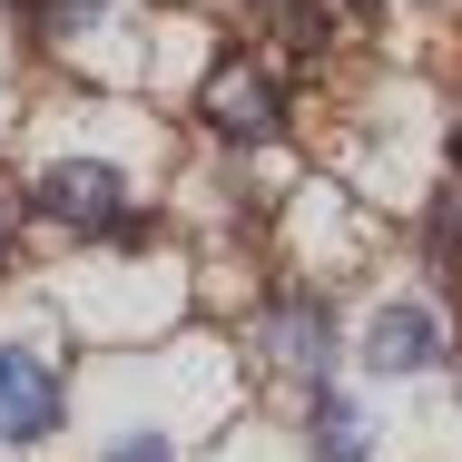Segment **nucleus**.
<instances>
[{"label":"nucleus","mask_w":462,"mask_h":462,"mask_svg":"<svg viewBox=\"0 0 462 462\" xmlns=\"http://www.w3.org/2000/svg\"><path fill=\"white\" fill-rule=\"evenodd\" d=\"M453 148H462V138H453Z\"/></svg>","instance_id":"obj_11"},{"label":"nucleus","mask_w":462,"mask_h":462,"mask_svg":"<svg viewBox=\"0 0 462 462\" xmlns=\"http://www.w3.org/2000/svg\"><path fill=\"white\" fill-rule=\"evenodd\" d=\"M10 236H20V187L0 178V256H10Z\"/></svg>","instance_id":"obj_10"},{"label":"nucleus","mask_w":462,"mask_h":462,"mask_svg":"<svg viewBox=\"0 0 462 462\" xmlns=\"http://www.w3.org/2000/svg\"><path fill=\"white\" fill-rule=\"evenodd\" d=\"M256 355L276 374H325L335 365V305H325V295H276V305L256 315Z\"/></svg>","instance_id":"obj_3"},{"label":"nucleus","mask_w":462,"mask_h":462,"mask_svg":"<svg viewBox=\"0 0 462 462\" xmlns=\"http://www.w3.org/2000/svg\"><path fill=\"white\" fill-rule=\"evenodd\" d=\"M98 20H108V0H40V10H30V30H40L50 50H69V40L98 30Z\"/></svg>","instance_id":"obj_7"},{"label":"nucleus","mask_w":462,"mask_h":462,"mask_svg":"<svg viewBox=\"0 0 462 462\" xmlns=\"http://www.w3.org/2000/svg\"><path fill=\"white\" fill-rule=\"evenodd\" d=\"M276 30L295 40V50H325V40H335V20H325L315 0H276Z\"/></svg>","instance_id":"obj_8"},{"label":"nucleus","mask_w":462,"mask_h":462,"mask_svg":"<svg viewBox=\"0 0 462 462\" xmlns=\"http://www.w3.org/2000/svg\"><path fill=\"white\" fill-rule=\"evenodd\" d=\"M197 118H207L226 148H276V138H285V89H276V69H256L246 50H226V60L207 69V89H197Z\"/></svg>","instance_id":"obj_1"},{"label":"nucleus","mask_w":462,"mask_h":462,"mask_svg":"<svg viewBox=\"0 0 462 462\" xmlns=\"http://www.w3.org/2000/svg\"><path fill=\"white\" fill-rule=\"evenodd\" d=\"M98 462H178V443H158V433H128V443H108Z\"/></svg>","instance_id":"obj_9"},{"label":"nucleus","mask_w":462,"mask_h":462,"mask_svg":"<svg viewBox=\"0 0 462 462\" xmlns=\"http://www.w3.org/2000/svg\"><path fill=\"white\" fill-rule=\"evenodd\" d=\"M30 207H40L50 226H79V236L128 226V187H118V168H98V158H60V168H40Z\"/></svg>","instance_id":"obj_2"},{"label":"nucleus","mask_w":462,"mask_h":462,"mask_svg":"<svg viewBox=\"0 0 462 462\" xmlns=\"http://www.w3.org/2000/svg\"><path fill=\"white\" fill-rule=\"evenodd\" d=\"M315 453L325 462H365V403L325 393V403H315Z\"/></svg>","instance_id":"obj_6"},{"label":"nucleus","mask_w":462,"mask_h":462,"mask_svg":"<svg viewBox=\"0 0 462 462\" xmlns=\"http://www.w3.org/2000/svg\"><path fill=\"white\" fill-rule=\"evenodd\" d=\"M60 423V374L30 345H0V443H40Z\"/></svg>","instance_id":"obj_5"},{"label":"nucleus","mask_w":462,"mask_h":462,"mask_svg":"<svg viewBox=\"0 0 462 462\" xmlns=\"http://www.w3.org/2000/svg\"><path fill=\"white\" fill-rule=\"evenodd\" d=\"M365 365L374 374H433L443 365V315H433L423 295H393V305L365 325Z\"/></svg>","instance_id":"obj_4"}]
</instances>
